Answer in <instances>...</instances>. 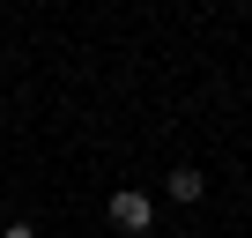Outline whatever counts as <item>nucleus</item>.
<instances>
[{"label":"nucleus","mask_w":252,"mask_h":238,"mask_svg":"<svg viewBox=\"0 0 252 238\" xmlns=\"http://www.w3.org/2000/svg\"><path fill=\"white\" fill-rule=\"evenodd\" d=\"M0 238H37V223H8V231H0Z\"/></svg>","instance_id":"nucleus-3"},{"label":"nucleus","mask_w":252,"mask_h":238,"mask_svg":"<svg viewBox=\"0 0 252 238\" xmlns=\"http://www.w3.org/2000/svg\"><path fill=\"white\" fill-rule=\"evenodd\" d=\"M163 194H171V201H178V208H186V201H200V194H208V179H200V171H193V164H178V171H171V179H163Z\"/></svg>","instance_id":"nucleus-2"},{"label":"nucleus","mask_w":252,"mask_h":238,"mask_svg":"<svg viewBox=\"0 0 252 238\" xmlns=\"http://www.w3.org/2000/svg\"><path fill=\"white\" fill-rule=\"evenodd\" d=\"M104 216H111V223H119V231H126V238H141V231H149V223H156V201H149V194H141V186H119V194H111V201H104Z\"/></svg>","instance_id":"nucleus-1"}]
</instances>
